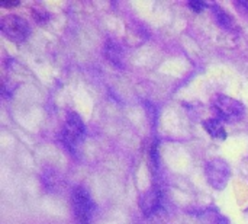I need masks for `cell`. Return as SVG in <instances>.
<instances>
[{
  "mask_svg": "<svg viewBox=\"0 0 248 224\" xmlns=\"http://www.w3.org/2000/svg\"><path fill=\"white\" fill-rule=\"evenodd\" d=\"M86 138V124L83 118L74 112L68 111L65 115L64 127L61 130V143L71 153L76 155Z\"/></svg>",
  "mask_w": 248,
  "mask_h": 224,
  "instance_id": "cell-1",
  "label": "cell"
},
{
  "mask_svg": "<svg viewBox=\"0 0 248 224\" xmlns=\"http://www.w3.org/2000/svg\"><path fill=\"white\" fill-rule=\"evenodd\" d=\"M0 31L9 41L16 44L25 42L31 35V26L28 20L15 13L6 15L0 19Z\"/></svg>",
  "mask_w": 248,
  "mask_h": 224,
  "instance_id": "cell-2",
  "label": "cell"
},
{
  "mask_svg": "<svg viewBox=\"0 0 248 224\" xmlns=\"http://www.w3.org/2000/svg\"><path fill=\"white\" fill-rule=\"evenodd\" d=\"M231 175H232V172H231L228 162L221 157H214V159L208 160L205 165L206 182L209 184V187H212L217 191L225 190V187L228 185V182L231 179Z\"/></svg>",
  "mask_w": 248,
  "mask_h": 224,
  "instance_id": "cell-3",
  "label": "cell"
},
{
  "mask_svg": "<svg viewBox=\"0 0 248 224\" xmlns=\"http://www.w3.org/2000/svg\"><path fill=\"white\" fill-rule=\"evenodd\" d=\"M214 111L218 117V120L225 122H237L243 120L246 114L244 105L231 96L227 95H218L214 101Z\"/></svg>",
  "mask_w": 248,
  "mask_h": 224,
  "instance_id": "cell-4",
  "label": "cell"
},
{
  "mask_svg": "<svg viewBox=\"0 0 248 224\" xmlns=\"http://www.w3.org/2000/svg\"><path fill=\"white\" fill-rule=\"evenodd\" d=\"M71 204L78 224H92L96 204L84 187H76L71 194Z\"/></svg>",
  "mask_w": 248,
  "mask_h": 224,
  "instance_id": "cell-5",
  "label": "cell"
},
{
  "mask_svg": "<svg viewBox=\"0 0 248 224\" xmlns=\"http://www.w3.org/2000/svg\"><path fill=\"white\" fill-rule=\"evenodd\" d=\"M140 208L144 216H153L161 207V192L157 188H150L140 197Z\"/></svg>",
  "mask_w": 248,
  "mask_h": 224,
  "instance_id": "cell-6",
  "label": "cell"
},
{
  "mask_svg": "<svg viewBox=\"0 0 248 224\" xmlns=\"http://www.w3.org/2000/svg\"><path fill=\"white\" fill-rule=\"evenodd\" d=\"M211 10H212V15H214V19L217 20V23L219 26H222L224 29L227 31H231V32H235L238 31V23L235 20V17L228 12L225 10L224 7L218 6V4H212L211 6Z\"/></svg>",
  "mask_w": 248,
  "mask_h": 224,
  "instance_id": "cell-7",
  "label": "cell"
},
{
  "mask_svg": "<svg viewBox=\"0 0 248 224\" xmlns=\"http://www.w3.org/2000/svg\"><path fill=\"white\" fill-rule=\"evenodd\" d=\"M103 54L113 66L124 67V51H122V47L116 41H112V39L106 41Z\"/></svg>",
  "mask_w": 248,
  "mask_h": 224,
  "instance_id": "cell-8",
  "label": "cell"
},
{
  "mask_svg": "<svg viewBox=\"0 0 248 224\" xmlns=\"http://www.w3.org/2000/svg\"><path fill=\"white\" fill-rule=\"evenodd\" d=\"M203 130L214 138V140H219L224 141L227 140V130L222 124L221 120L218 118H209L206 121H203Z\"/></svg>",
  "mask_w": 248,
  "mask_h": 224,
  "instance_id": "cell-9",
  "label": "cell"
},
{
  "mask_svg": "<svg viewBox=\"0 0 248 224\" xmlns=\"http://www.w3.org/2000/svg\"><path fill=\"white\" fill-rule=\"evenodd\" d=\"M201 224H230V220L214 208H208L199 214Z\"/></svg>",
  "mask_w": 248,
  "mask_h": 224,
  "instance_id": "cell-10",
  "label": "cell"
},
{
  "mask_svg": "<svg viewBox=\"0 0 248 224\" xmlns=\"http://www.w3.org/2000/svg\"><path fill=\"white\" fill-rule=\"evenodd\" d=\"M32 16L38 25H45L49 20V12L42 6H33L32 7Z\"/></svg>",
  "mask_w": 248,
  "mask_h": 224,
  "instance_id": "cell-11",
  "label": "cell"
},
{
  "mask_svg": "<svg viewBox=\"0 0 248 224\" xmlns=\"http://www.w3.org/2000/svg\"><path fill=\"white\" fill-rule=\"evenodd\" d=\"M45 179V187L49 190V188H57L58 187V175L54 172V173H49V171H46V173L42 176Z\"/></svg>",
  "mask_w": 248,
  "mask_h": 224,
  "instance_id": "cell-12",
  "label": "cell"
},
{
  "mask_svg": "<svg viewBox=\"0 0 248 224\" xmlns=\"http://www.w3.org/2000/svg\"><path fill=\"white\" fill-rule=\"evenodd\" d=\"M187 6L193 10V12H196V13H201L203 9H206V7H211L208 3H205V1H201V0H190L189 3H187Z\"/></svg>",
  "mask_w": 248,
  "mask_h": 224,
  "instance_id": "cell-13",
  "label": "cell"
},
{
  "mask_svg": "<svg viewBox=\"0 0 248 224\" xmlns=\"http://www.w3.org/2000/svg\"><path fill=\"white\" fill-rule=\"evenodd\" d=\"M234 6L238 9V12H241L243 15H246L248 17V0H240V1H235Z\"/></svg>",
  "mask_w": 248,
  "mask_h": 224,
  "instance_id": "cell-14",
  "label": "cell"
},
{
  "mask_svg": "<svg viewBox=\"0 0 248 224\" xmlns=\"http://www.w3.org/2000/svg\"><path fill=\"white\" fill-rule=\"evenodd\" d=\"M17 4H19L17 0H13V1H0V6H3V7H15Z\"/></svg>",
  "mask_w": 248,
  "mask_h": 224,
  "instance_id": "cell-15",
  "label": "cell"
}]
</instances>
